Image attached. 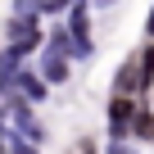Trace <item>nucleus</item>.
Segmentation results:
<instances>
[{
	"label": "nucleus",
	"instance_id": "obj_7",
	"mask_svg": "<svg viewBox=\"0 0 154 154\" xmlns=\"http://www.w3.org/2000/svg\"><path fill=\"white\" fill-rule=\"evenodd\" d=\"M131 136H145V140L154 136V113H149V109H140V113H136V127H131Z\"/></svg>",
	"mask_w": 154,
	"mask_h": 154
},
{
	"label": "nucleus",
	"instance_id": "obj_10",
	"mask_svg": "<svg viewBox=\"0 0 154 154\" xmlns=\"http://www.w3.org/2000/svg\"><path fill=\"white\" fill-rule=\"evenodd\" d=\"M72 154H95V145H91V140H77V145H72Z\"/></svg>",
	"mask_w": 154,
	"mask_h": 154
},
{
	"label": "nucleus",
	"instance_id": "obj_5",
	"mask_svg": "<svg viewBox=\"0 0 154 154\" xmlns=\"http://www.w3.org/2000/svg\"><path fill=\"white\" fill-rule=\"evenodd\" d=\"M14 91H23V100H27V104H36V100H45V91H50V86L41 82V72H23V68H18V72H14Z\"/></svg>",
	"mask_w": 154,
	"mask_h": 154
},
{
	"label": "nucleus",
	"instance_id": "obj_3",
	"mask_svg": "<svg viewBox=\"0 0 154 154\" xmlns=\"http://www.w3.org/2000/svg\"><path fill=\"white\" fill-rule=\"evenodd\" d=\"M41 82L45 86H59V82H68V54L63 50H45V59H41Z\"/></svg>",
	"mask_w": 154,
	"mask_h": 154
},
{
	"label": "nucleus",
	"instance_id": "obj_13",
	"mask_svg": "<svg viewBox=\"0 0 154 154\" xmlns=\"http://www.w3.org/2000/svg\"><path fill=\"white\" fill-rule=\"evenodd\" d=\"M109 5H113V0H109Z\"/></svg>",
	"mask_w": 154,
	"mask_h": 154
},
{
	"label": "nucleus",
	"instance_id": "obj_12",
	"mask_svg": "<svg viewBox=\"0 0 154 154\" xmlns=\"http://www.w3.org/2000/svg\"><path fill=\"white\" fill-rule=\"evenodd\" d=\"M145 36L154 41V9H149V18H145Z\"/></svg>",
	"mask_w": 154,
	"mask_h": 154
},
{
	"label": "nucleus",
	"instance_id": "obj_4",
	"mask_svg": "<svg viewBox=\"0 0 154 154\" xmlns=\"http://www.w3.org/2000/svg\"><path fill=\"white\" fill-rule=\"evenodd\" d=\"M9 113H14V127H18V140H32V145H36V140L45 136V127L36 122V113H32V104H14Z\"/></svg>",
	"mask_w": 154,
	"mask_h": 154
},
{
	"label": "nucleus",
	"instance_id": "obj_1",
	"mask_svg": "<svg viewBox=\"0 0 154 154\" xmlns=\"http://www.w3.org/2000/svg\"><path fill=\"white\" fill-rule=\"evenodd\" d=\"M136 113H140V109H136L131 95H113V100H109V136H113V140H127L131 127H136Z\"/></svg>",
	"mask_w": 154,
	"mask_h": 154
},
{
	"label": "nucleus",
	"instance_id": "obj_8",
	"mask_svg": "<svg viewBox=\"0 0 154 154\" xmlns=\"http://www.w3.org/2000/svg\"><path fill=\"white\" fill-rule=\"evenodd\" d=\"M72 9V0H41V14H63Z\"/></svg>",
	"mask_w": 154,
	"mask_h": 154
},
{
	"label": "nucleus",
	"instance_id": "obj_2",
	"mask_svg": "<svg viewBox=\"0 0 154 154\" xmlns=\"http://www.w3.org/2000/svg\"><path fill=\"white\" fill-rule=\"evenodd\" d=\"M36 41H41V27H36V18H14V23H9V45H14L18 54L36 50Z\"/></svg>",
	"mask_w": 154,
	"mask_h": 154
},
{
	"label": "nucleus",
	"instance_id": "obj_6",
	"mask_svg": "<svg viewBox=\"0 0 154 154\" xmlns=\"http://www.w3.org/2000/svg\"><path fill=\"white\" fill-rule=\"evenodd\" d=\"M118 95H131V91H140V54H131V59H122L118 63Z\"/></svg>",
	"mask_w": 154,
	"mask_h": 154
},
{
	"label": "nucleus",
	"instance_id": "obj_11",
	"mask_svg": "<svg viewBox=\"0 0 154 154\" xmlns=\"http://www.w3.org/2000/svg\"><path fill=\"white\" fill-rule=\"evenodd\" d=\"M109 154H136V149H127V140H113V145H109Z\"/></svg>",
	"mask_w": 154,
	"mask_h": 154
},
{
	"label": "nucleus",
	"instance_id": "obj_9",
	"mask_svg": "<svg viewBox=\"0 0 154 154\" xmlns=\"http://www.w3.org/2000/svg\"><path fill=\"white\" fill-rule=\"evenodd\" d=\"M9 149H14V154H36V145H32V140H14Z\"/></svg>",
	"mask_w": 154,
	"mask_h": 154
}]
</instances>
